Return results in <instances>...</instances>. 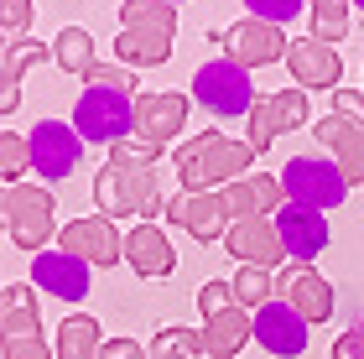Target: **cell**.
I'll return each instance as SVG.
<instances>
[{
    "mask_svg": "<svg viewBox=\"0 0 364 359\" xmlns=\"http://www.w3.org/2000/svg\"><path fill=\"white\" fill-rule=\"evenodd\" d=\"M281 188H287V203L318 208V214H328V208H338L349 198V177L328 156H291L287 172H281Z\"/></svg>",
    "mask_w": 364,
    "mask_h": 359,
    "instance_id": "7",
    "label": "cell"
},
{
    "mask_svg": "<svg viewBox=\"0 0 364 359\" xmlns=\"http://www.w3.org/2000/svg\"><path fill=\"white\" fill-rule=\"evenodd\" d=\"M193 115V100L177 89H151V94H136V136L141 141H156V146H172L182 130H188Z\"/></svg>",
    "mask_w": 364,
    "mask_h": 359,
    "instance_id": "11",
    "label": "cell"
},
{
    "mask_svg": "<svg viewBox=\"0 0 364 359\" xmlns=\"http://www.w3.org/2000/svg\"><path fill=\"white\" fill-rule=\"evenodd\" d=\"M167 219L177 224V230H188L198 245H213V240H224L229 230H235L224 193H177V198L167 203Z\"/></svg>",
    "mask_w": 364,
    "mask_h": 359,
    "instance_id": "12",
    "label": "cell"
},
{
    "mask_svg": "<svg viewBox=\"0 0 364 359\" xmlns=\"http://www.w3.org/2000/svg\"><path fill=\"white\" fill-rule=\"evenodd\" d=\"M73 130L94 146H120L136 136V94H114L89 84L73 105Z\"/></svg>",
    "mask_w": 364,
    "mask_h": 359,
    "instance_id": "3",
    "label": "cell"
},
{
    "mask_svg": "<svg viewBox=\"0 0 364 359\" xmlns=\"http://www.w3.org/2000/svg\"><path fill=\"white\" fill-rule=\"evenodd\" d=\"M354 6H364V0H354Z\"/></svg>",
    "mask_w": 364,
    "mask_h": 359,
    "instance_id": "42",
    "label": "cell"
},
{
    "mask_svg": "<svg viewBox=\"0 0 364 359\" xmlns=\"http://www.w3.org/2000/svg\"><path fill=\"white\" fill-rule=\"evenodd\" d=\"M0 214H6L11 245H16V250H26V255H42V245L53 240V230H58V203H53V193H47V188H31V183L6 188Z\"/></svg>",
    "mask_w": 364,
    "mask_h": 359,
    "instance_id": "4",
    "label": "cell"
},
{
    "mask_svg": "<svg viewBox=\"0 0 364 359\" xmlns=\"http://www.w3.org/2000/svg\"><path fill=\"white\" fill-rule=\"evenodd\" d=\"M193 100L203 105L208 115L235 120V115H250L260 94L250 84V68H240V63H229V58H213L193 73Z\"/></svg>",
    "mask_w": 364,
    "mask_h": 359,
    "instance_id": "5",
    "label": "cell"
},
{
    "mask_svg": "<svg viewBox=\"0 0 364 359\" xmlns=\"http://www.w3.org/2000/svg\"><path fill=\"white\" fill-rule=\"evenodd\" d=\"M287 68L296 78V89H338V78H343V58H338V47H328L318 37H296L287 47Z\"/></svg>",
    "mask_w": 364,
    "mask_h": 359,
    "instance_id": "18",
    "label": "cell"
},
{
    "mask_svg": "<svg viewBox=\"0 0 364 359\" xmlns=\"http://www.w3.org/2000/svg\"><path fill=\"white\" fill-rule=\"evenodd\" d=\"M94 266L89 260H78L68 250H42V255H31V282H37L47 297H63V302H84L89 297V276Z\"/></svg>",
    "mask_w": 364,
    "mask_h": 359,
    "instance_id": "15",
    "label": "cell"
},
{
    "mask_svg": "<svg viewBox=\"0 0 364 359\" xmlns=\"http://www.w3.org/2000/svg\"><path fill=\"white\" fill-rule=\"evenodd\" d=\"M161 151H167V146L130 136V141H120V146H109V161H114V167H130V172H151L156 161H161Z\"/></svg>",
    "mask_w": 364,
    "mask_h": 359,
    "instance_id": "31",
    "label": "cell"
},
{
    "mask_svg": "<svg viewBox=\"0 0 364 359\" xmlns=\"http://www.w3.org/2000/svg\"><path fill=\"white\" fill-rule=\"evenodd\" d=\"M245 6H250V16H255V21L287 26V21H296V16L307 11V0H245Z\"/></svg>",
    "mask_w": 364,
    "mask_h": 359,
    "instance_id": "34",
    "label": "cell"
},
{
    "mask_svg": "<svg viewBox=\"0 0 364 359\" xmlns=\"http://www.w3.org/2000/svg\"><path fill=\"white\" fill-rule=\"evenodd\" d=\"M333 161H338V172L349 177V188H354V183L364 188V125H354L349 136H343V146L333 151Z\"/></svg>",
    "mask_w": 364,
    "mask_h": 359,
    "instance_id": "33",
    "label": "cell"
},
{
    "mask_svg": "<svg viewBox=\"0 0 364 359\" xmlns=\"http://www.w3.org/2000/svg\"><path fill=\"white\" fill-rule=\"evenodd\" d=\"M0 354L6 359H58L37 318V291L6 282L0 286Z\"/></svg>",
    "mask_w": 364,
    "mask_h": 359,
    "instance_id": "2",
    "label": "cell"
},
{
    "mask_svg": "<svg viewBox=\"0 0 364 359\" xmlns=\"http://www.w3.org/2000/svg\"><path fill=\"white\" fill-rule=\"evenodd\" d=\"M58 250H68L78 260H89V266H114V260H125V240L114 230V219L105 214H89V219H73L58 230Z\"/></svg>",
    "mask_w": 364,
    "mask_h": 359,
    "instance_id": "9",
    "label": "cell"
},
{
    "mask_svg": "<svg viewBox=\"0 0 364 359\" xmlns=\"http://www.w3.org/2000/svg\"><path fill=\"white\" fill-rule=\"evenodd\" d=\"M89 84H99V89H114V94H130V89H136V78H130L125 68H109V63H99V68L89 73Z\"/></svg>",
    "mask_w": 364,
    "mask_h": 359,
    "instance_id": "38",
    "label": "cell"
},
{
    "mask_svg": "<svg viewBox=\"0 0 364 359\" xmlns=\"http://www.w3.org/2000/svg\"><path fill=\"white\" fill-rule=\"evenodd\" d=\"M198 307H203V318H219L235 307V282H208L203 291H198Z\"/></svg>",
    "mask_w": 364,
    "mask_h": 359,
    "instance_id": "36",
    "label": "cell"
},
{
    "mask_svg": "<svg viewBox=\"0 0 364 359\" xmlns=\"http://www.w3.org/2000/svg\"><path fill=\"white\" fill-rule=\"evenodd\" d=\"M333 115L364 125V89H333Z\"/></svg>",
    "mask_w": 364,
    "mask_h": 359,
    "instance_id": "37",
    "label": "cell"
},
{
    "mask_svg": "<svg viewBox=\"0 0 364 359\" xmlns=\"http://www.w3.org/2000/svg\"><path fill=\"white\" fill-rule=\"evenodd\" d=\"M167 6H182V0H167Z\"/></svg>",
    "mask_w": 364,
    "mask_h": 359,
    "instance_id": "41",
    "label": "cell"
},
{
    "mask_svg": "<svg viewBox=\"0 0 364 359\" xmlns=\"http://www.w3.org/2000/svg\"><path fill=\"white\" fill-rule=\"evenodd\" d=\"M125 266L136 271V276H151V282H161V276L177 271V250H172V240L161 235L151 219H141L136 230L125 235Z\"/></svg>",
    "mask_w": 364,
    "mask_h": 359,
    "instance_id": "21",
    "label": "cell"
},
{
    "mask_svg": "<svg viewBox=\"0 0 364 359\" xmlns=\"http://www.w3.org/2000/svg\"><path fill=\"white\" fill-rule=\"evenodd\" d=\"M307 328L312 323L296 313L291 302H266L255 313V344L266 349V354H276V359H296V354H307Z\"/></svg>",
    "mask_w": 364,
    "mask_h": 359,
    "instance_id": "14",
    "label": "cell"
},
{
    "mask_svg": "<svg viewBox=\"0 0 364 359\" xmlns=\"http://www.w3.org/2000/svg\"><path fill=\"white\" fill-rule=\"evenodd\" d=\"M31 0H0V26H6V42L16 37H26V26H31Z\"/></svg>",
    "mask_w": 364,
    "mask_h": 359,
    "instance_id": "35",
    "label": "cell"
},
{
    "mask_svg": "<svg viewBox=\"0 0 364 359\" xmlns=\"http://www.w3.org/2000/svg\"><path fill=\"white\" fill-rule=\"evenodd\" d=\"M333 359H364V333H359V328L338 333V338H333Z\"/></svg>",
    "mask_w": 364,
    "mask_h": 359,
    "instance_id": "40",
    "label": "cell"
},
{
    "mask_svg": "<svg viewBox=\"0 0 364 359\" xmlns=\"http://www.w3.org/2000/svg\"><path fill=\"white\" fill-rule=\"evenodd\" d=\"M276 235H281V245H287V255L291 260H302V266H312L323 250H328V219L318 214V208H302V203H287L276 214Z\"/></svg>",
    "mask_w": 364,
    "mask_h": 359,
    "instance_id": "19",
    "label": "cell"
},
{
    "mask_svg": "<svg viewBox=\"0 0 364 359\" xmlns=\"http://www.w3.org/2000/svg\"><path fill=\"white\" fill-rule=\"evenodd\" d=\"M94 203H99V214H105V219H125V214L151 219V214H161L156 172H130V167L105 161L99 177H94Z\"/></svg>",
    "mask_w": 364,
    "mask_h": 359,
    "instance_id": "6",
    "label": "cell"
},
{
    "mask_svg": "<svg viewBox=\"0 0 364 359\" xmlns=\"http://www.w3.org/2000/svg\"><path fill=\"white\" fill-rule=\"evenodd\" d=\"M105 349V333H99V318L73 313L58 323V359H99Z\"/></svg>",
    "mask_w": 364,
    "mask_h": 359,
    "instance_id": "24",
    "label": "cell"
},
{
    "mask_svg": "<svg viewBox=\"0 0 364 359\" xmlns=\"http://www.w3.org/2000/svg\"><path fill=\"white\" fill-rule=\"evenodd\" d=\"M37 63H58L53 42H37V37L6 42V53H0V115H11V109L21 105V73L37 68Z\"/></svg>",
    "mask_w": 364,
    "mask_h": 359,
    "instance_id": "22",
    "label": "cell"
},
{
    "mask_svg": "<svg viewBox=\"0 0 364 359\" xmlns=\"http://www.w3.org/2000/svg\"><path fill=\"white\" fill-rule=\"evenodd\" d=\"M307 11H312V37L318 42H343L349 37V0H307Z\"/></svg>",
    "mask_w": 364,
    "mask_h": 359,
    "instance_id": "29",
    "label": "cell"
},
{
    "mask_svg": "<svg viewBox=\"0 0 364 359\" xmlns=\"http://www.w3.org/2000/svg\"><path fill=\"white\" fill-rule=\"evenodd\" d=\"M26 141H31V172L53 177V183H63V177L78 172V161H84V136H78L73 125H63V120H42Z\"/></svg>",
    "mask_w": 364,
    "mask_h": 359,
    "instance_id": "10",
    "label": "cell"
},
{
    "mask_svg": "<svg viewBox=\"0 0 364 359\" xmlns=\"http://www.w3.org/2000/svg\"><path fill=\"white\" fill-rule=\"evenodd\" d=\"M235 302L245 307V313H260L266 302H276V271L240 266V271H235Z\"/></svg>",
    "mask_w": 364,
    "mask_h": 359,
    "instance_id": "28",
    "label": "cell"
},
{
    "mask_svg": "<svg viewBox=\"0 0 364 359\" xmlns=\"http://www.w3.org/2000/svg\"><path fill=\"white\" fill-rule=\"evenodd\" d=\"M26 167H31V141H21L16 130H0V177H6V188L21 183Z\"/></svg>",
    "mask_w": 364,
    "mask_h": 359,
    "instance_id": "32",
    "label": "cell"
},
{
    "mask_svg": "<svg viewBox=\"0 0 364 359\" xmlns=\"http://www.w3.org/2000/svg\"><path fill=\"white\" fill-rule=\"evenodd\" d=\"M99 359H146V354H141V338H105Z\"/></svg>",
    "mask_w": 364,
    "mask_h": 359,
    "instance_id": "39",
    "label": "cell"
},
{
    "mask_svg": "<svg viewBox=\"0 0 364 359\" xmlns=\"http://www.w3.org/2000/svg\"><path fill=\"white\" fill-rule=\"evenodd\" d=\"M224 250L235 255L240 266H260V271H281V260H287L276 219H240L235 230L224 235Z\"/></svg>",
    "mask_w": 364,
    "mask_h": 359,
    "instance_id": "16",
    "label": "cell"
},
{
    "mask_svg": "<svg viewBox=\"0 0 364 359\" xmlns=\"http://www.w3.org/2000/svg\"><path fill=\"white\" fill-rule=\"evenodd\" d=\"M255 338V313H245L235 302L219 318H203V344H198V359H235L245 344Z\"/></svg>",
    "mask_w": 364,
    "mask_h": 359,
    "instance_id": "23",
    "label": "cell"
},
{
    "mask_svg": "<svg viewBox=\"0 0 364 359\" xmlns=\"http://www.w3.org/2000/svg\"><path fill=\"white\" fill-rule=\"evenodd\" d=\"M213 42L224 47L229 63H240V68H271V63H287V31L271 26V21H255V16H245V21L213 31Z\"/></svg>",
    "mask_w": 364,
    "mask_h": 359,
    "instance_id": "8",
    "label": "cell"
},
{
    "mask_svg": "<svg viewBox=\"0 0 364 359\" xmlns=\"http://www.w3.org/2000/svg\"><path fill=\"white\" fill-rule=\"evenodd\" d=\"M53 58H58V68L63 73H73V78H89L99 68V58H94V37L84 26H63L58 31V42H53Z\"/></svg>",
    "mask_w": 364,
    "mask_h": 359,
    "instance_id": "26",
    "label": "cell"
},
{
    "mask_svg": "<svg viewBox=\"0 0 364 359\" xmlns=\"http://www.w3.org/2000/svg\"><path fill=\"white\" fill-rule=\"evenodd\" d=\"M198 344H203V333L193 328H161L146 349V359H198Z\"/></svg>",
    "mask_w": 364,
    "mask_h": 359,
    "instance_id": "30",
    "label": "cell"
},
{
    "mask_svg": "<svg viewBox=\"0 0 364 359\" xmlns=\"http://www.w3.org/2000/svg\"><path fill=\"white\" fill-rule=\"evenodd\" d=\"M172 161H177L182 193H219V188L235 183V177L250 172L255 146L250 141H229L224 130H198V136L177 141Z\"/></svg>",
    "mask_w": 364,
    "mask_h": 359,
    "instance_id": "1",
    "label": "cell"
},
{
    "mask_svg": "<svg viewBox=\"0 0 364 359\" xmlns=\"http://www.w3.org/2000/svg\"><path fill=\"white\" fill-rule=\"evenodd\" d=\"M302 125H307V89H276L266 100H255V109H250V146L266 151L276 136L302 130Z\"/></svg>",
    "mask_w": 364,
    "mask_h": 359,
    "instance_id": "13",
    "label": "cell"
},
{
    "mask_svg": "<svg viewBox=\"0 0 364 359\" xmlns=\"http://www.w3.org/2000/svg\"><path fill=\"white\" fill-rule=\"evenodd\" d=\"M114 53H120L125 68H161V63L172 58V37H151V31H130V26H120V37H114Z\"/></svg>",
    "mask_w": 364,
    "mask_h": 359,
    "instance_id": "25",
    "label": "cell"
},
{
    "mask_svg": "<svg viewBox=\"0 0 364 359\" xmlns=\"http://www.w3.org/2000/svg\"><path fill=\"white\" fill-rule=\"evenodd\" d=\"M120 21L130 31H151V37H177V6L167 0H125Z\"/></svg>",
    "mask_w": 364,
    "mask_h": 359,
    "instance_id": "27",
    "label": "cell"
},
{
    "mask_svg": "<svg viewBox=\"0 0 364 359\" xmlns=\"http://www.w3.org/2000/svg\"><path fill=\"white\" fill-rule=\"evenodd\" d=\"M224 203H229V219H276L281 208H287V188H281V177H271V172H245V177H235V183L224 188Z\"/></svg>",
    "mask_w": 364,
    "mask_h": 359,
    "instance_id": "17",
    "label": "cell"
},
{
    "mask_svg": "<svg viewBox=\"0 0 364 359\" xmlns=\"http://www.w3.org/2000/svg\"><path fill=\"white\" fill-rule=\"evenodd\" d=\"M276 297H281V302H291L307 323H328V318H333V302H338V297H333V286H328L312 266L276 271Z\"/></svg>",
    "mask_w": 364,
    "mask_h": 359,
    "instance_id": "20",
    "label": "cell"
}]
</instances>
